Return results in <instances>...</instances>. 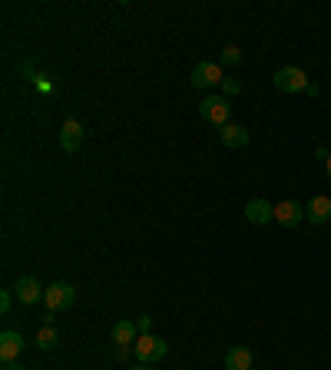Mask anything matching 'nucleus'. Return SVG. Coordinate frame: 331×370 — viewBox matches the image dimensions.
I'll list each match as a JSON object with an SVG mask.
<instances>
[{"instance_id":"f257e3e1","label":"nucleus","mask_w":331,"mask_h":370,"mask_svg":"<svg viewBox=\"0 0 331 370\" xmlns=\"http://www.w3.org/2000/svg\"><path fill=\"white\" fill-rule=\"evenodd\" d=\"M132 354H136L140 364H156L169 354V344L162 341V337H156V334H140L136 344H132Z\"/></svg>"},{"instance_id":"f03ea898","label":"nucleus","mask_w":331,"mask_h":370,"mask_svg":"<svg viewBox=\"0 0 331 370\" xmlns=\"http://www.w3.org/2000/svg\"><path fill=\"white\" fill-rule=\"evenodd\" d=\"M272 83L278 93H305L308 89V73L302 67H282V70H275Z\"/></svg>"},{"instance_id":"7ed1b4c3","label":"nucleus","mask_w":331,"mask_h":370,"mask_svg":"<svg viewBox=\"0 0 331 370\" xmlns=\"http://www.w3.org/2000/svg\"><path fill=\"white\" fill-rule=\"evenodd\" d=\"M228 113H232V106H228L226 96H206V99L199 103V116H202L206 123L219 126V129L228 123Z\"/></svg>"},{"instance_id":"20e7f679","label":"nucleus","mask_w":331,"mask_h":370,"mask_svg":"<svg viewBox=\"0 0 331 370\" xmlns=\"http://www.w3.org/2000/svg\"><path fill=\"white\" fill-rule=\"evenodd\" d=\"M43 301H47V311H66L76 304V288L66 285V281H53L43 291Z\"/></svg>"},{"instance_id":"39448f33","label":"nucleus","mask_w":331,"mask_h":370,"mask_svg":"<svg viewBox=\"0 0 331 370\" xmlns=\"http://www.w3.org/2000/svg\"><path fill=\"white\" fill-rule=\"evenodd\" d=\"M222 63H209V60H202V63H196V70H192L189 83L196 86V89H209V86H222Z\"/></svg>"},{"instance_id":"423d86ee","label":"nucleus","mask_w":331,"mask_h":370,"mask_svg":"<svg viewBox=\"0 0 331 370\" xmlns=\"http://www.w3.org/2000/svg\"><path fill=\"white\" fill-rule=\"evenodd\" d=\"M43 291H47V288H40V281H37L33 275H20L17 285H14V295L20 298V304H37V301H43Z\"/></svg>"},{"instance_id":"0eeeda50","label":"nucleus","mask_w":331,"mask_h":370,"mask_svg":"<svg viewBox=\"0 0 331 370\" xmlns=\"http://www.w3.org/2000/svg\"><path fill=\"white\" fill-rule=\"evenodd\" d=\"M275 222L285 225V228L302 225V222H305V205H298V202H292V199L278 202V205H275Z\"/></svg>"},{"instance_id":"6e6552de","label":"nucleus","mask_w":331,"mask_h":370,"mask_svg":"<svg viewBox=\"0 0 331 370\" xmlns=\"http://www.w3.org/2000/svg\"><path fill=\"white\" fill-rule=\"evenodd\" d=\"M246 219L252 222V225H268V222H275V205L268 199H248Z\"/></svg>"},{"instance_id":"1a4fd4ad","label":"nucleus","mask_w":331,"mask_h":370,"mask_svg":"<svg viewBox=\"0 0 331 370\" xmlns=\"http://www.w3.org/2000/svg\"><path fill=\"white\" fill-rule=\"evenodd\" d=\"M305 219L312 222V225L331 222V195H315V199L305 205Z\"/></svg>"},{"instance_id":"9d476101","label":"nucleus","mask_w":331,"mask_h":370,"mask_svg":"<svg viewBox=\"0 0 331 370\" xmlns=\"http://www.w3.org/2000/svg\"><path fill=\"white\" fill-rule=\"evenodd\" d=\"M20 351H23V334L20 331H4L0 334V361H17Z\"/></svg>"},{"instance_id":"9b49d317","label":"nucleus","mask_w":331,"mask_h":370,"mask_svg":"<svg viewBox=\"0 0 331 370\" xmlns=\"http://www.w3.org/2000/svg\"><path fill=\"white\" fill-rule=\"evenodd\" d=\"M60 146H63V152H80V146H83V126L76 123V119H66L63 129H60Z\"/></svg>"},{"instance_id":"f8f14e48","label":"nucleus","mask_w":331,"mask_h":370,"mask_svg":"<svg viewBox=\"0 0 331 370\" xmlns=\"http://www.w3.org/2000/svg\"><path fill=\"white\" fill-rule=\"evenodd\" d=\"M219 136H222V143H226L228 149H246L248 146V129L238 123H226Z\"/></svg>"},{"instance_id":"ddd939ff","label":"nucleus","mask_w":331,"mask_h":370,"mask_svg":"<svg viewBox=\"0 0 331 370\" xmlns=\"http://www.w3.org/2000/svg\"><path fill=\"white\" fill-rule=\"evenodd\" d=\"M136 334H140V327H136L132 321H116L110 337H113L116 347H132V344H136Z\"/></svg>"},{"instance_id":"4468645a","label":"nucleus","mask_w":331,"mask_h":370,"mask_svg":"<svg viewBox=\"0 0 331 370\" xmlns=\"http://www.w3.org/2000/svg\"><path fill=\"white\" fill-rule=\"evenodd\" d=\"M252 364H256V357H252V351L242 347V344L226 354V370H252Z\"/></svg>"},{"instance_id":"2eb2a0df","label":"nucleus","mask_w":331,"mask_h":370,"mask_svg":"<svg viewBox=\"0 0 331 370\" xmlns=\"http://www.w3.org/2000/svg\"><path fill=\"white\" fill-rule=\"evenodd\" d=\"M37 347H40V351H53V347H57V331H53L50 324H43V327H40Z\"/></svg>"},{"instance_id":"dca6fc26","label":"nucleus","mask_w":331,"mask_h":370,"mask_svg":"<svg viewBox=\"0 0 331 370\" xmlns=\"http://www.w3.org/2000/svg\"><path fill=\"white\" fill-rule=\"evenodd\" d=\"M222 63H226V67L242 63V50H238V47H226V50H222Z\"/></svg>"},{"instance_id":"f3484780","label":"nucleus","mask_w":331,"mask_h":370,"mask_svg":"<svg viewBox=\"0 0 331 370\" xmlns=\"http://www.w3.org/2000/svg\"><path fill=\"white\" fill-rule=\"evenodd\" d=\"M238 93H242V83H238V80H228V76H226V80H222V96L228 99V96H238Z\"/></svg>"},{"instance_id":"a211bd4d","label":"nucleus","mask_w":331,"mask_h":370,"mask_svg":"<svg viewBox=\"0 0 331 370\" xmlns=\"http://www.w3.org/2000/svg\"><path fill=\"white\" fill-rule=\"evenodd\" d=\"M10 304H14V295H10V291H4V295H0V311L7 314V311H10Z\"/></svg>"},{"instance_id":"6ab92c4d","label":"nucleus","mask_w":331,"mask_h":370,"mask_svg":"<svg viewBox=\"0 0 331 370\" xmlns=\"http://www.w3.org/2000/svg\"><path fill=\"white\" fill-rule=\"evenodd\" d=\"M315 159L328 162V159H331V149H328V146H318V149H315Z\"/></svg>"},{"instance_id":"aec40b11","label":"nucleus","mask_w":331,"mask_h":370,"mask_svg":"<svg viewBox=\"0 0 331 370\" xmlns=\"http://www.w3.org/2000/svg\"><path fill=\"white\" fill-rule=\"evenodd\" d=\"M136 327H140V334H149V327H152V317H140V321H136Z\"/></svg>"},{"instance_id":"412c9836","label":"nucleus","mask_w":331,"mask_h":370,"mask_svg":"<svg viewBox=\"0 0 331 370\" xmlns=\"http://www.w3.org/2000/svg\"><path fill=\"white\" fill-rule=\"evenodd\" d=\"M4 370H23V367H20L17 361H7V364H4Z\"/></svg>"},{"instance_id":"4be33fe9","label":"nucleus","mask_w":331,"mask_h":370,"mask_svg":"<svg viewBox=\"0 0 331 370\" xmlns=\"http://www.w3.org/2000/svg\"><path fill=\"white\" fill-rule=\"evenodd\" d=\"M130 370H152L149 364H136V367H130Z\"/></svg>"},{"instance_id":"5701e85b","label":"nucleus","mask_w":331,"mask_h":370,"mask_svg":"<svg viewBox=\"0 0 331 370\" xmlns=\"http://www.w3.org/2000/svg\"><path fill=\"white\" fill-rule=\"evenodd\" d=\"M325 172H328V182H331V159L325 162Z\"/></svg>"}]
</instances>
